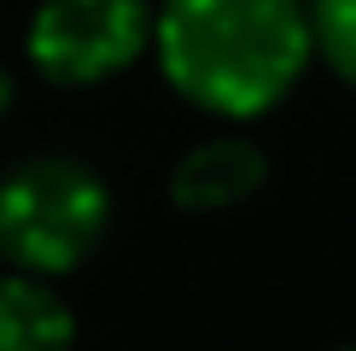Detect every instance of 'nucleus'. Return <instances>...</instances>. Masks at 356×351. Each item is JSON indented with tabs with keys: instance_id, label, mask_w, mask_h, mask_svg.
Masks as SVG:
<instances>
[{
	"instance_id": "nucleus-7",
	"label": "nucleus",
	"mask_w": 356,
	"mask_h": 351,
	"mask_svg": "<svg viewBox=\"0 0 356 351\" xmlns=\"http://www.w3.org/2000/svg\"><path fill=\"white\" fill-rule=\"evenodd\" d=\"M350 351H356V345H350Z\"/></svg>"
},
{
	"instance_id": "nucleus-1",
	"label": "nucleus",
	"mask_w": 356,
	"mask_h": 351,
	"mask_svg": "<svg viewBox=\"0 0 356 351\" xmlns=\"http://www.w3.org/2000/svg\"><path fill=\"white\" fill-rule=\"evenodd\" d=\"M158 70L211 117H263L298 88L316 24L309 0H158Z\"/></svg>"
},
{
	"instance_id": "nucleus-5",
	"label": "nucleus",
	"mask_w": 356,
	"mask_h": 351,
	"mask_svg": "<svg viewBox=\"0 0 356 351\" xmlns=\"http://www.w3.org/2000/svg\"><path fill=\"white\" fill-rule=\"evenodd\" d=\"M76 345V311L53 287V275L18 270L0 275V351H70Z\"/></svg>"
},
{
	"instance_id": "nucleus-4",
	"label": "nucleus",
	"mask_w": 356,
	"mask_h": 351,
	"mask_svg": "<svg viewBox=\"0 0 356 351\" xmlns=\"http://www.w3.org/2000/svg\"><path fill=\"white\" fill-rule=\"evenodd\" d=\"M269 182V153H263L251 135H204L193 141L170 170V199L193 217H216L245 205L257 187Z\"/></svg>"
},
{
	"instance_id": "nucleus-6",
	"label": "nucleus",
	"mask_w": 356,
	"mask_h": 351,
	"mask_svg": "<svg viewBox=\"0 0 356 351\" xmlns=\"http://www.w3.org/2000/svg\"><path fill=\"white\" fill-rule=\"evenodd\" d=\"M316 24V53L356 88V0H309Z\"/></svg>"
},
{
	"instance_id": "nucleus-3",
	"label": "nucleus",
	"mask_w": 356,
	"mask_h": 351,
	"mask_svg": "<svg viewBox=\"0 0 356 351\" xmlns=\"http://www.w3.org/2000/svg\"><path fill=\"white\" fill-rule=\"evenodd\" d=\"M152 0H41L24 29V53L53 88H94L152 47Z\"/></svg>"
},
{
	"instance_id": "nucleus-2",
	"label": "nucleus",
	"mask_w": 356,
	"mask_h": 351,
	"mask_svg": "<svg viewBox=\"0 0 356 351\" xmlns=\"http://www.w3.org/2000/svg\"><path fill=\"white\" fill-rule=\"evenodd\" d=\"M111 234V187L76 153H35L0 176V258L35 275H70Z\"/></svg>"
}]
</instances>
